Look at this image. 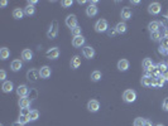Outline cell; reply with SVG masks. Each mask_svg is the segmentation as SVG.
I'll list each match as a JSON object with an SVG mask.
<instances>
[{"mask_svg":"<svg viewBox=\"0 0 168 126\" xmlns=\"http://www.w3.org/2000/svg\"><path fill=\"white\" fill-rule=\"evenodd\" d=\"M82 56L85 58H87V59H91V58H94V56H95V49H94L92 47H90V46L83 47L82 48Z\"/></svg>","mask_w":168,"mask_h":126,"instance_id":"8992f818","label":"cell"},{"mask_svg":"<svg viewBox=\"0 0 168 126\" xmlns=\"http://www.w3.org/2000/svg\"><path fill=\"white\" fill-rule=\"evenodd\" d=\"M18 121H19L20 124H23V125H25V124H28V122H29V119H28V116H19Z\"/></svg>","mask_w":168,"mask_h":126,"instance_id":"d590c367","label":"cell"},{"mask_svg":"<svg viewBox=\"0 0 168 126\" xmlns=\"http://www.w3.org/2000/svg\"><path fill=\"white\" fill-rule=\"evenodd\" d=\"M152 80H153V76L145 75L144 77H142V85L145 87H152Z\"/></svg>","mask_w":168,"mask_h":126,"instance_id":"cb8c5ba5","label":"cell"},{"mask_svg":"<svg viewBox=\"0 0 168 126\" xmlns=\"http://www.w3.org/2000/svg\"><path fill=\"white\" fill-rule=\"evenodd\" d=\"M144 119H142V117H136L135 119V121H134V126H143L144 125Z\"/></svg>","mask_w":168,"mask_h":126,"instance_id":"d6a6232c","label":"cell"},{"mask_svg":"<svg viewBox=\"0 0 168 126\" xmlns=\"http://www.w3.org/2000/svg\"><path fill=\"white\" fill-rule=\"evenodd\" d=\"M123 100L127 103H133L136 100V92L134 90H127L123 93Z\"/></svg>","mask_w":168,"mask_h":126,"instance_id":"6da1fadb","label":"cell"},{"mask_svg":"<svg viewBox=\"0 0 168 126\" xmlns=\"http://www.w3.org/2000/svg\"><path fill=\"white\" fill-rule=\"evenodd\" d=\"M163 35H164V37H168V28H166V29H164V33H163Z\"/></svg>","mask_w":168,"mask_h":126,"instance_id":"bcb514c9","label":"cell"},{"mask_svg":"<svg viewBox=\"0 0 168 126\" xmlns=\"http://www.w3.org/2000/svg\"><path fill=\"white\" fill-rule=\"evenodd\" d=\"M2 88H3V91L5 93H10L13 91V88H14V85H13V82H10V81H4Z\"/></svg>","mask_w":168,"mask_h":126,"instance_id":"44dd1931","label":"cell"},{"mask_svg":"<svg viewBox=\"0 0 168 126\" xmlns=\"http://www.w3.org/2000/svg\"><path fill=\"white\" fill-rule=\"evenodd\" d=\"M97 13H99V9H97L96 5H91V4H90V5L86 8V15L90 17V18L97 15Z\"/></svg>","mask_w":168,"mask_h":126,"instance_id":"9a60e30c","label":"cell"},{"mask_svg":"<svg viewBox=\"0 0 168 126\" xmlns=\"http://www.w3.org/2000/svg\"><path fill=\"white\" fill-rule=\"evenodd\" d=\"M22 67H23V62L20 61V59H14V61H12V63H10V68H12L13 72L20 71V69H22Z\"/></svg>","mask_w":168,"mask_h":126,"instance_id":"5bb4252c","label":"cell"},{"mask_svg":"<svg viewBox=\"0 0 168 126\" xmlns=\"http://www.w3.org/2000/svg\"><path fill=\"white\" fill-rule=\"evenodd\" d=\"M38 117H39V111L38 110H32L29 113V116H28L29 121H36Z\"/></svg>","mask_w":168,"mask_h":126,"instance_id":"f1b7e54d","label":"cell"},{"mask_svg":"<svg viewBox=\"0 0 168 126\" xmlns=\"http://www.w3.org/2000/svg\"><path fill=\"white\" fill-rule=\"evenodd\" d=\"M164 82H166V80L162 76H158L157 77V87H162L164 85Z\"/></svg>","mask_w":168,"mask_h":126,"instance_id":"1f68e13d","label":"cell"},{"mask_svg":"<svg viewBox=\"0 0 168 126\" xmlns=\"http://www.w3.org/2000/svg\"><path fill=\"white\" fill-rule=\"evenodd\" d=\"M161 10H162V6L159 3H152L148 6V13L152 15H158L161 13Z\"/></svg>","mask_w":168,"mask_h":126,"instance_id":"277c9868","label":"cell"},{"mask_svg":"<svg viewBox=\"0 0 168 126\" xmlns=\"http://www.w3.org/2000/svg\"><path fill=\"white\" fill-rule=\"evenodd\" d=\"M132 4H133V5H136V4H139V0H133V2H132Z\"/></svg>","mask_w":168,"mask_h":126,"instance_id":"7dc6e473","label":"cell"},{"mask_svg":"<svg viewBox=\"0 0 168 126\" xmlns=\"http://www.w3.org/2000/svg\"><path fill=\"white\" fill-rule=\"evenodd\" d=\"M101 77H102V75H101L100 71H94L91 73V81L92 82H99L101 80Z\"/></svg>","mask_w":168,"mask_h":126,"instance_id":"4316f807","label":"cell"},{"mask_svg":"<svg viewBox=\"0 0 168 126\" xmlns=\"http://www.w3.org/2000/svg\"><path fill=\"white\" fill-rule=\"evenodd\" d=\"M133 15V12L130 8H123L121 9V19L123 20H129Z\"/></svg>","mask_w":168,"mask_h":126,"instance_id":"e0dca14e","label":"cell"},{"mask_svg":"<svg viewBox=\"0 0 168 126\" xmlns=\"http://www.w3.org/2000/svg\"><path fill=\"white\" fill-rule=\"evenodd\" d=\"M39 77H40L39 76V71H37V69H29L27 72V78L29 81H32V82H36Z\"/></svg>","mask_w":168,"mask_h":126,"instance_id":"7c38bea8","label":"cell"},{"mask_svg":"<svg viewBox=\"0 0 168 126\" xmlns=\"http://www.w3.org/2000/svg\"><path fill=\"white\" fill-rule=\"evenodd\" d=\"M155 126H164V125H162V124H158V125H155Z\"/></svg>","mask_w":168,"mask_h":126,"instance_id":"c3c4849f","label":"cell"},{"mask_svg":"<svg viewBox=\"0 0 168 126\" xmlns=\"http://www.w3.org/2000/svg\"><path fill=\"white\" fill-rule=\"evenodd\" d=\"M72 4H73L72 0H63V2H62V5H63L65 8H68V6H71Z\"/></svg>","mask_w":168,"mask_h":126,"instance_id":"8d00e7d4","label":"cell"},{"mask_svg":"<svg viewBox=\"0 0 168 126\" xmlns=\"http://www.w3.org/2000/svg\"><path fill=\"white\" fill-rule=\"evenodd\" d=\"M127 24H125V22H119L116 25H115V31H116V34H124L125 31H127Z\"/></svg>","mask_w":168,"mask_h":126,"instance_id":"2e32d148","label":"cell"},{"mask_svg":"<svg viewBox=\"0 0 168 126\" xmlns=\"http://www.w3.org/2000/svg\"><path fill=\"white\" fill-rule=\"evenodd\" d=\"M129 66H130V63L128 59H120L118 62V69L120 72H125V71H128L129 69Z\"/></svg>","mask_w":168,"mask_h":126,"instance_id":"4fadbf2b","label":"cell"},{"mask_svg":"<svg viewBox=\"0 0 168 126\" xmlns=\"http://www.w3.org/2000/svg\"><path fill=\"white\" fill-rule=\"evenodd\" d=\"M22 59L25 61V62H29L33 59V52L30 49H23L22 52Z\"/></svg>","mask_w":168,"mask_h":126,"instance_id":"ac0fdd59","label":"cell"},{"mask_svg":"<svg viewBox=\"0 0 168 126\" xmlns=\"http://www.w3.org/2000/svg\"><path fill=\"white\" fill-rule=\"evenodd\" d=\"M65 23H66V25H67L68 28H71V29H73L75 27H77V18H76V15H75V14L68 15V17L66 18V20H65Z\"/></svg>","mask_w":168,"mask_h":126,"instance_id":"52a82bcc","label":"cell"},{"mask_svg":"<svg viewBox=\"0 0 168 126\" xmlns=\"http://www.w3.org/2000/svg\"><path fill=\"white\" fill-rule=\"evenodd\" d=\"M0 5H2V6H6V5H8V2H6V0H3V2L0 3Z\"/></svg>","mask_w":168,"mask_h":126,"instance_id":"ee69618b","label":"cell"},{"mask_svg":"<svg viewBox=\"0 0 168 126\" xmlns=\"http://www.w3.org/2000/svg\"><path fill=\"white\" fill-rule=\"evenodd\" d=\"M28 93H29L28 86H25V85H19V86H18V88H17V94H18L20 98H22V97H27Z\"/></svg>","mask_w":168,"mask_h":126,"instance_id":"30bf717a","label":"cell"},{"mask_svg":"<svg viewBox=\"0 0 168 126\" xmlns=\"http://www.w3.org/2000/svg\"><path fill=\"white\" fill-rule=\"evenodd\" d=\"M57 34H58V23L55 20V22H52V24L49 25V29L47 31V37L49 39H55L57 37Z\"/></svg>","mask_w":168,"mask_h":126,"instance_id":"3957f363","label":"cell"},{"mask_svg":"<svg viewBox=\"0 0 168 126\" xmlns=\"http://www.w3.org/2000/svg\"><path fill=\"white\" fill-rule=\"evenodd\" d=\"M47 58L48 59H57L59 57V49L57 47H53V48H49L46 53Z\"/></svg>","mask_w":168,"mask_h":126,"instance_id":"ba28073f","label":"cell"},{"mask_svg":"<svg viewBox=\"0 0 168 126\" xmlns=\"http://www.w3.org/2000/svg\"><path fill=\"white\" fill-rule=\"evenodd\" d=\"M51 75H52V69H51V67H48V66H43V67L39 69V76H40V78L47 80V78L51 77Z\"/></svg>","mask_w":168,"mask_h":126,"instance_id":"9c48e42d","label":"cell"},{"mask_svg":"<svg viewBox=\"0 0 168 126\" xmlns=\"http://www.w3.org/2000/svg\"><path fill=\"white\" fill-rule=\"evenodd\" d=\"M32 110H29V107L27 109H20V116H29V113Z\"/></svg>","mask_w":168,"mask_h":126,"instance_id":"836d02e7","label":"cell"},{"mask_svg":"<svg viewBox=\"0 0 168 126\" xmlns=\"http://www.w3.org/2000/svg\"><path fill=\"white\" fill-rule=\"evenodd\" d=\"M24 15H25V14H24V10H23V9H20V8H15V9L13 10V18H14V19H17V20L22 19Z\"/></svg>","mask_w":168,"mask_h":126,"instance_id":"7402d4cb","label":"cell"},{"mask_svg":"<svg viewBox=\"0 0 168 126\" xmlns=\"http://www.w3.org/2000/svg\"><path fill=\"white\" fill-rule=\"evenodd\" d=\"M157 67H158V71L162 73V75H163L164 72H167V71H168V69H167V66L164 65V63H159V65L157 66Z\"/></svg>","mask_w":168,"mask_h":126,"instance_id":"e575fe53","label":"cell"},{"mask_svg":"<svg viewBox=\"0 0 168 126\" xmlns=\"http://www.w3.org/2000/svg\"><path fill=\"white\" fill-rule=\"evenodd\" d=\"M81 66V57L80 56H73L71 58V68L77 69Z\"/></svg>","mask_w":168,"mask_h":126,"instance_id":"ffe728a7","label":"cell"},{"mask_svg":"<svg viewBox=\"0 0 168 126\" xmlns=\"http://www.w3.org/2000/svg\"><path fill=\"white\" fill-rule=\"evenodd\" d=\"M81 31H82V29H81V27H75L73 29H71V33H72V35L73 37H78V35H81Z\"/></svg>","mask_w":168,"mask_h":126,"instance_id":"4dcf8cb0","label":"cell"},{"mask_svg":"<svg viewBox=\"0 0 168 126\" xmlns=\"http://www.w3.org/2000/svg\"><path fill=\"white\" fill-rule=\"evenodd\" d=\"M108 34H109L110 37H113L114 34H116V31H115V29H114V30H109V31H108Z\"/></svg>","mask_w":168,"mask_h":126,"instance_id":"60d3db41","label":"cell"},{"mask_svg":"<svg viewBox=\"0 0 168 126\" xmlns=\"http://www.w3.org/2000/svg\"><path fill=\"white\" fill-rule=\"evenodd\" d=\"M162 109L166 110V111H168V98H164V100H163V102H162Z\"/></svg>","mask_w":168,"mask_h":126,"instance_id":"74e56055","label":"cell"},{"mask_svg":"<svg viewBox=\"0 0 168 126\" xmlns=\"http://www.w3.org/2000/svg\"><path fill=\"white\" fill-rule=\"evenodd\" d=\"M143 126H152V122H151V121H148V120H145Z\"/></svg>","mask_w":168,"mask_h":126,"instance_id":"b9f144b4","label":"cell"},{"mask_svg":"<svg viewBox=\"0 0 168 126\" xmlns=\"http://www.w3.org/2000/svg\"><path fill=\"white\" fill-rule=\"evenodd\" d=\"M37 3H38L37 0H29V2H28V5H33V6H34Z\"/></svg>","mask_w":168,"mask_h":126,"instance_id":"ab89813d","label":"cell"},{"mask_svg":"<svg viewBox=\"0 0 168 126\" xmlns=\"http://www.w3.org/2000/svg\"><path fill=\"white\" fill-rule=\"evenodd\" d=\"M87 110L90 112H97L100 110V102L97 100H90L87 102Z\"/></svg>","mask_w":168,"mask_h":126,"instance_id":"5b68a950","label":"cell"},{"mask_svg":"<svg viewBox=\"0 0 168 126\" xmlns=\"http://www.w3.org/2000/svg\"><path fill=\"white\" fill-rule=\"evenodd\" d=\"M5 78H6V72L4 69H2V71H0V80L4 81Z\"/></svg>","mask_w":168,"mask_h":126,"instance_id":"f35d334b","label":"cell"},{"mask_svg":"<svg viewBox=\"0 0 168 126\" xmlns=\"http://www.w3.org/2000/svg\"><path fill=\"white\" fill-rule=\"evenodd\" d=\"M162 35H161V31H153V33H151V39L154 40V42H158L161 40Z\"/></svg>","mask_w":168,"mask_h":126,"instance_id":"f546056e","label":"cell"},{"mask_svg":"<svg viewBox=\"0 0 168 126\" xmlns=\"http://www.w3.org/2000/svg\"><path fill=\"white\" fill-rule=\"evenodd\" d=\"M108 28H109V24L105 19H99L95 23V30L97 33H105V31H108Z\"/></svg>","mask_w":168,"mask_h":126,"instance_id":"7a4b0ae2","label":"cell"},{"mask_svg":"<svg viewBox=\"0 0 168 126\" xmlns=\"http://www.w3.org/2000/svg\"><path fill=\"white\" fill-rule=\"evenodd\" d=\"M142 66H143V68H144V71H151L152 68H153V61L151 59V58H144L143 59V62H142Z\"/></svg>","mask_w":168,"mask_h":126,"instance_id":"d6986e66","label":"cell"},{"mask_svg":"<svg viewBox=\"0 0 168 126\" xmlns=\"http://www.w3.org/2000/svg\"><path fill=\"white\" fill-rule=\"evenodd\" d=\"M30 98L29 97H22L19 100V106L22 107V109H27V107H29L30 106Z\"/></svg>","mask_w":168,"mask_h":126,"instance_id":"d4e9b609","label":"cell"},{"mask_svg":"<svg viewBox=\"0 0 168 126\" xmlns=\"http://www.w3.org/2000/svg\"><path fill=\"white\" fill-rule=\"evenodd\" d=\"M9 57H10V50H9L6 47H3L2 49H0V59L5 61V59H8Z\"/></svg>","mask_w":168,"mask_h":126,"instance_id":"484cf974","label":"cell"},{"mask_svg":"<svg viewBox=\"0 0 168 126\" xmlns=\"http://www.w3.org/2000/svg\"><path fill=\"white\" fill-rule=\"evenodd\" d=\"M83 44H85V38H83L82 35L73 37V39H72V46L75 47V48H81V47H83Z\"/></svg>","mask_w":168,"mask_h":126,"instance_id":"8fae6325","label":"cell"},{"mask_svg":"<svg viewBox=\"0 0 168 126\" xmlns=\"http://www.w3.org/2000/svg\"><path fill=\"white\" fill-rule=\"evenodd\" d=\"M13 126H23V124H20L19 121H17V122H14V124H13Z\"/></svg>","mask_w":168,"mask_h":126,"instance_id":"f6af8a7d","label":"cell"},{"mask_svg":"<svg viewBox=\"0 0 168 126\" xmlns=\"http://www.w3.org/2000/svg\"><path fill=\"white\" fill-rule=\"evenodd\" d=\"M162 77H163V78H164V80H166V81H167V80H168V71H167V72H164V73H163V75H162Z\"/></svg>","mask_w":168,"mask_h":126,"instance_id":"7bdbcfd3","label":"cell"},{"mask_svg":"<svg viewBox=\"0 0 168 126\" xmlns=\"http://www.w3.org/2000/svg\"><path fill=\"white\" fill-rule=\"evenodd\" d=\"M34 13H36V8H34L33 5H27V6L24 8V14H25V15L30 17V15H33Z\"/></svg>","mask_w":168,"mask_h":126,"instance_id":"83f0119b","label":"cell"},{"mask_svg":"<svg viewBox=\"0 0 168 126\" xmlns=\"http://www.w3.org/2000/svg\"><path fill=\"white\" fill-rule=\"evenodd\" d=\"M159 28H161V23L159 22H151L149 24H148V29H149V31L151 33H153V31H159Z\"/></svg>","mask_w":168,"mask_h":126,"instance_id":"603a6c76","label":"cell"}]
</instances>
